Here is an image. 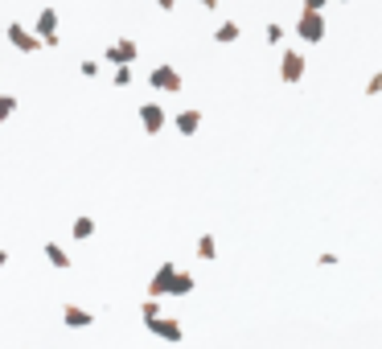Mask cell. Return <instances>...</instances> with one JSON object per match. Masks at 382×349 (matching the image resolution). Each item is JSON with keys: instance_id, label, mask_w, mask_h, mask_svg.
Returning a JSON list of instances; mask_svg holds the SVG:
<instances>
[{"instance_id": "603a6c76", "label": "cell", "mask_w": 382, "mask_h": 349, "mask_svg": "<svg viewBox=\"0 0 382 349\" xmlns=\"http://www.w3.org/2000/svg\"><path fill=\"white\" fill-rule=\"evenodd\" d=\"M325 4H329V0H305V8H309V12H325Z\"/></svg>"}, {"instance_id": "2e32d148", "label": "cell", "mask_w": 382, "mask_h": 349, "mask_svg": "<svg viewBox=\"0 0 382 349\" xmlns=\"http://www.w3.org/2000/svg\"><path fill=\"white\" fill-rule=\"evenodd\" d=\"M12 111H16V95H4V91H0V128L12 119Z\"/></svg>"}, {"instance_id": "5b68a950", "label": "cell", "mask_w": 382, "mask_h": 349, "mask_svg": "<svg viewBox=\"0 0 382 349\" xmlns=\"http://www.w3.org/2000/svg\"><path fill=\"white\" fill-rule=\"evenodd\" d=\"M144 329H148L152 337H160V341H169V346H177V341L185 337V329H181V321H177V317H165V313H160V317H148V321H144Z\"/></svg>"}, {"instance_id": "7c38bea8", "label": "cell", "mask_w": 382, "mask_h": 349, "mask_svg": "<svg viewBox=\"0 0 382 349\" xmlns=\"http://www.w3.org/2000/svg\"><path fill=\"white\" fill-rule=\"evenodd\" d=\"M41 251H45V263H49V267H58V272H70V255H66V251H62L53 239H49Z\"/></svg>"}, {"instance_id": "3957f363", "label": "cell", "mask_w": 382, "mask_h": 349, "mask_svg": "<svg viewBox=\"0 0 382 349\" xmlns=\"http://www.w3.org/2000/svg\"><path fill=\"white\" fill-rule=\"evenodd\" d=\"M4 37H8V45H12V49H21V53H41V49H45V41H41L33 29H25L21 21H12V25L4 29Z\"/></svg>"}, {"instance_id": "d4e9b609", "label": "cell", "mask_w": 382, "mask_h": 349, "mask_svg": "<svg viewBox=\"0 0 382 349\" xmlns=\"http://www.w3.org/2000/svg\"><path fill=\"white\" fill-rule=\"evenodd\" d=\"M0 267H8V251H0Z\"/></svg>"}, {"instance_id": "9a60e30c", "label": "cell", "mask_w": 382, "mask_h": 349, "mask_svg": "<svg viewBox=\"0 0 382 349\" xmlns=\"http://www.w3.org/2000/svg\"><path fill=\"white\" fill-rule=\"evenodd\" d=\"M198 259H206V263L218 259V243H214V234H202V239H198Z\"/></svg>"}, {"instance_id": "44dd1931", "label": "cell", "mask_w": 382, "mask_h": 349, "mask_svg": "<svg viewBox=\"0 0 382 349\" xmlns=\"http://www.w3.org/2000/svg\"><path fill=\"white\" fill-rule=\"evenodd\" d=\"M78 74H82V78H95V74H99V62H91V58H86V62L78 66Z\"/></svg>"}, {"instance_id": "ba28073f", "label": "cell", "mask_w": 382, "mask_h": 349, "mask_svg": "<svg viewBox=\"0 0 382 349\" xmlns=\"http://www.w3.org/2000/svg\"><path fill=\"white\" fill-rule=\"evenodd\" d=\"M136 53H140V45H136L132 37H119V41H111V45L103 49V58H107L111 66H132V62H136Z\"/></svg>"}, {"instance_id": "9c48e42d", "label": "cell", "mask_w": 382, "mask_h": 349, "mask_svg": "<svg viewBox=\"0 0 382 349\" xmlns=\"http://www.w3.org/2000/svg\"><path fill=\"white\" fill-rule=\"evenodd\" d=\"M165 123H169V111H165L160 103H140V128H144L148 136L165 132Z\"/></svg>"}, {"instance_id": "277c9868", "label": "cell", "mask_w": 382, "mask_h": 349, "mask_svg": "<svg viewBox=\"0 0 382 349\" xmlns=\"http://www.w3.org/2000/svg\"><path fill=\"white\" fill-rule=\"evenodd\" d=\"M148 86H156L160 95H177V91H181V70L169 66V62H160V66L148 70Z\"/></svg>"}, {"instance_id": "e0dca14e", "label": "cell", "mask_w": 382, "mask_h": 349, "mask_svg": "<svg viewBox=\"0 0 382 349\" xmlns=\"http://www.w3.org/2000/svg\"><path fill=\"white\" fill-rule=\"evenodd\" d=\"M263 41H267V45H280V41H284V25L267 21V29H263Z\"/></svg>"}, {"instance_id": "52a82bcc", "label": "cell", "mask_w": 382, "mask_h": 349, "mask_svg": "<svg viewBox=\"0 0 382 349\" xmlns=\"http://www.w3.org/2000/svg\"><path fill=\"white\" fill-rule=\"evenodd\" d=\"M33 33L45 41V49H53L58 45V8H41L37 21H33Z\"/></svg>"}, {"instance_id": "4fadbf2b", "label": "cell", "mask_w": 382, "mask_h": 349, "mask_svg": "<svg viewBox=\"0 0 382 349\" xmlns=\"http://www.w3.org/2000/svg\"><path fill=\"white\" fill-rule=\"evenodd\" d=\"M239 37H243V25H239V21H222V25L214 29V41H218V45H230V41H239Z\"/></svg>"}, {"instance_id": "5bb4252c", "label": "cell", "mask_w": 382, "mask_h": 349, "mask_svg": "<svg viewBox=\"0 0 382 349\" xmlns=\"http://www.w3.org/2000/svg\"><path fill=\"white\" fill-rule=\"evenodd\" d=\"M70 234H74V243L95 239V218H91V214H78V218H74V226H70Z\"/></svg>"}, {"instance_id": "ac0fdd59", "label": "cell", "mask_w": 382, "mask_h": 349, "mask_svg": "<svg viewBox=\"0 0 382 349\" xmlns=\"http://www.w3.org/2000/svg\"><path fill=\"white\" fill-rule=\"evenodd\" d=\"M115 86H132V66H115Z\"/></svg>"}, {"instance_id": "d6986e66", "label": "cell", "mask_w": 382, "mask_h": 349, "mask_svg": "<svg viewBox=\"0 0 382 349\" xmlns=\"http://www.w3.org/2000/svg\"><path fill=\"white\" fill-rule=\"evenodd\" d=\"M140 317H144V321H148V317H160V300H152V296H148V300L140 304Z\"/></svg>"}, {"instance_id": "30bf717a", "label": "cell", "mask_w": 382, "mask_h": 349, "mask_svg": "<svg viewBox=\"0 0 382 349\" xmlns=\"http://www.w3.org/2000/svg\"><path fill=\"white\" fill-rule=\"evenodd\" d=\"M62 325L66 329H91L95 325V313L82 309V304H62Z\"/></svg>"}, {"instance_id": "6da1fadb", "label": "cell", "mask_w": 382, "mask_h": 349, "mask_svg": "<svg viewBox=\"0 0 382 349\" xmlns=\"http://www.w3.org/2000/svg\"><path fill=\"white\" fill-rule=\"evenodd\" d=\"M193 288H198V280L189 272H181L177 263H160L152 272V280H148V296L152 300H160V296H189Z\"/></svg>"}, {"instance_id": "ffe728a7", "label": "cell", "mask_w": 382, "mask_h": 349, "mask_svg": "<svg viewBox=\"0 0 382 349\" xmlns=\"http://www.w3.org/2000/svg\"><path fill=\"white\" fill-rule=\"evenodd\" d=\"M366 95H382V70H374V74L366 78Z\"/></svg>"}, {"instance_id": "cb8c5ba5", "label": "cell", "mask_w": 382, "mask_h": 349, "mask_svg": "<svg viewBox=\"0 0 382 349\" xmlns=\"http://www.w3.org/2000/svg\"><path fill=\"white\" fill-rule=\"evenodd\" d=\"M156 8H165V12H173V8H177V0H156Z\"/></svg>"}, {"instance_id": "8992f818", "label": "cell", "mask_w": 382, "mask_h": 349, "mask_svg": "<svg viewBox=\"0 0 382 349\" xmlns=\"http://www.w3.org/2000/svg\"><path fill=\"white\" fill-rule=\"evenodd\" d=\"M305 66H309V62H305L300 49H284V53H280V78H284L288 86H296V82L305 78Z\"/></svg>"}, {"instance_id": "8fae6325", "label": "cell", "mask_w": 382, "mask_h": 349, "mask_svg": "<svg viewBox=\"0 0 382 349\" xmlns=\"http://www.w3.org/2000/svg\"><path fill=\"white\" fill-rule=\"evenodd\" d=\"M173 128H177L181 136H198V128H202V111H198V107L177 111V115H173Z\"/></svg>"}, {"instance_id": "7402d4cb", "label": "cell", "mask_w": 382, "mask_h": 349, "mask_svg": "<svg viewBox=\"0 0 382 349\" xmlns=\"http://www.w3.org/2000/svg\"><path fill=\"white\" fill-rule=\"evenodd\" d=\"M317 263H321V267H337V255H333V251H325V255H321Z\"/></svg>"}, {"instance_id": "7a4b0ae2", "label": "cell", "mask_w": 382, "mask_h": 349, "mask_svg": "<svg viewBox=\"0 0 382 349\" xmlns=\"http://www.w3.org/2000/svg\"><path fill=\"white\" fill-rule=\"evenodd\" d=\"M325 33H329V25H325V12H300V21H296V37L305 41V45H321L325 41Z\"/></svg>"}]
</instances>
